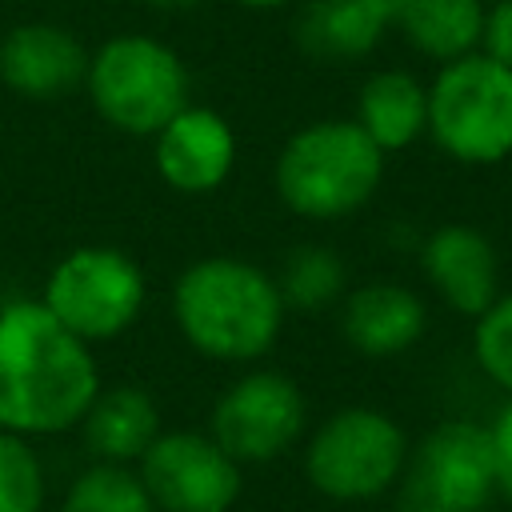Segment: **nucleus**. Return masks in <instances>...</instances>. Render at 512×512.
Listing matches in <instances>:
<instances>
[{
    "label": "nucleus",
    "instance_id": "obj_1",
    "mask_svg": "<svg viewBox=\"0 0 512 512\" xmlns=\"http://www.w3.org/2000/svg\"><path fill=\"white\" fill-rule=\"evenodd\" d=\"M100 372L92 344L68 332L40 296L0 304V428L40 440L72 432L92 396Z\"/></svg>",
    "mask_w": 512,
    "mask_h": 512
},
{
    "label": "nucleus",
    "instance_id": "obj_2",
    "mask_svg": "<svg viewBox=\"0 0 512 512\" xmlns=\"http://www.w3.org/2000/svg\"><path fill=\"white\" fill-rule=\"evenodd\" d=\"M276 276L240 256H200L172 284V320L188 348L220 364H256L284 328Z\"/></svg>",
    "mask_w": 512,
    "mask_h": 512
},
{
    "label": "nucleus",
    "instance_id": "obj_3",
    "mask_svg": "<svg viewBox=\"0 0 512 512\" xmlns=\"http://www.w3.org/2000/svg\"><path fill=\"white\" fill-rule=\"evenodd\" d=\"M384 160L388 156L352 116L312 120L296 128L276 156V196L304 220H344L376 196Z\"/></svg>",
    "mask_w": 512,
    "mask_h": 512
},
{
    "label": "nucleus",
    "instance_id": "obj_4",
    "mask_svg": "<svg viewBox=\"0 0 512 512\" xmlns=\"http://www.w3.org/2000/svg\"><path fill=\"white\" fill-rule=\"evenodd\" d=\"M84 92L104 124L124 136H156L192 96L180 52L148 32L108 36L88 52Z\"/></svg>",
    "mask_w": 512,
    "mask_h": 512
},
{
    "label": "nucleus",
    "instance_id": "obj_5",
    "mask_svg": "<svg viewBox=\"0 0 512 512\" xmlns=\"http://www.w3.org/2000/svg\"><path fill=\"white\" fill-rule=\"evenodd\" d=\"M428 136L456 164H500L512 156V68L484 52L440 64L428 84Z\"/></svg>",
    "mask_w": 512,
    "mask_h": 512
},
{
    "label": "nucleus",
    "instance_id": "obj_6",
    "mask_svg": "<svg viewBox=\"0 0 512 512\" xmlns=\"http://www.w3.org/2000/svg\"><path fill=\"white\" fill-rule=\"evenodd\" d=\"M408 448L400 420L380 408L352 404L312 428L304 444V476L336 504H368L396 488Z\"/></svg>",
    "mask_w": 512,
    "mask_h": 512
},
{
    "label": "nucleus",
    "instance_id": "obj_7",
    "mask_svg": "<svg viewBox=\"0 0 512 512\" xmlns=\"http://www.w3.org/2000/svg\"><path fill=\"white\" fill-rule=\"evenodd\" d=\"M40 300L84 344H108L140 320L148 276L112 244H80L52 264Z\"/></svg>",
    "mask_w": 512,
    "mask_h": 512
},
{
    "label": "nucleus",
    "instance_id": "obj_8",
    "mask_svg": "<svg viewBox=\"0 0 512 512\" xmlns=\"http://www.w3.org/2000/svg\"><path fill=\"white\" fill-rule=\"evenodd\" d=\"M392 492L400 512H488L500 496L488 424L456 416L428 428Z\"/></svg>",
    "mask_w": 512,
    "mask_h": 512
},
{
    "label": "nucleus",
    "instance_id": "obj_9",
    "mask_svg": "<svg viewBox=\"0 0 512 512\" xmlns=\"http://www.w3.org/2000/svg\"><path fill=\"white\" fill-rule=\"evenodd\" d=\"M308 428V400L300 384L276 368L240 372L212 404L208 432L236 464H268L300 444Z\"/></svg>",
    "mask_w": 512,
    "mask_h": 512
},
{
    "label": "nucleus",
    "instance_id": "obj_10",
    "mask_svg": "<svg viewBox=\"0 0 512 512\" xmlns=\"http://www.w3.org/2000/svg\"><path fill=\"white\" fill-rule=\"evenodd\" d=\"M156 512H232L244 492V464H236L208 428H160L136 460Z\"/></svg>",
    "mask_w": 512,
    "mask_h": 512
},
{
    "label": "nucleus",
    "instance_id": "obj_11",
    "mask_svg": "<svg viewBox=\"0 0 512 512\" xmlns=\"http://www.w3.org/2000/svg\"><path fill=\"white\" fill-rule=\"evenodd\" d=\"M240 144L232 124L208 104H184L156 136H152V164L160 180L184 196H204L228 184L236 168Z\"/></svg>",
    "mask_w": 512,
    "mask_h": 512
},
{
    "label": "nucleus",
    "instance_id": "obj_12",
    "mask_svg": "<svg viewBox=\"0 0 512 512\" xmlns=\"http://www.w3.org/2000/svg\"><path fill=\"white\" fill-rule=\"evenodd\" d=\"M420 272L456 316H480L500 296V252L476 224H440L420 244Z\"/></svg>",
    "mask_w": 512,
    "mask_h": 512
},
{
    "label": "nucleus",
    "instance_id": "obj_13",
    "mask_svg": "<svg viewBox=\"0 0 512 512\" xmlns=\"http://www.w3.org/2000/svg\"><path fill=\"white\" fill-rule=\"evenodd\" d=\"M428 332V304L396 280H372L340 300V336L352 352L384 360L416 348Z\"/></svg>",
    "mask_w": 512,
    "mask_h": 512
},
{
    "label": "nucleus",
    "instance_id": "obj_14",
    "mask_svg": "<svg viewBox=\"0 0 512 512\" xmlns=\"http://www.w3.org/2000/svg\"><path fill=\"white\" fill-rule=\"evenodd\" d=\"M88 48L60 24H16L0 40V84L28 100H56L84 84Z\"/></svg>",
    "mask_w": 512,
    "mask_h": 512
},
{
    "label": "nucleus",
    "instance_id": "obj_15",
    "mask_svg": "<svg viewBox=\"0 0 512 512\" xmlns=\"http://www.w3.org/2000/svg\"><path fill=\"white\" fill-rule=\"evenodd\" d=\"M392 28V0H304L296 16V44L328 64H352L376 52Z\"/></svg>",
    "mask_w": 512,
    "mask_h": 512
},
{
    "label": "nucleus",
    "instance_id": "obj_16",
    "mask_svg": "<svg viewBox=\"0 0 512 512\" xmlns=\"http://www.w3.org/2000/svg\"><path fill=\"white\" fill-rule=\"evenodd\" d=\"M84 432V444L96 460L108 464H132L148 452V444L160 436V408L156 400L136 384H112L100 388L76 424Z\"/></svg>",
    "mask_w": 512,
    "mask_h": 512
},
{
    "label": "nucleus",
    "instance_id": "obj_17",
    "mask_svg": "<svg viewBox=\"0 0 512 512\" xmlns=\"http://www.w3.org/2000/svg\"><path fill=\"white\" fill-rule=\"evenodd\" d=\"M352 120L384 156L404 152L428 132V84L408 68H380L360 84Z\"/></svg>",
    "mask_w": 512,
    "mask_h": 512
},
{
    "label": "nucleus",
    "instance_id": "obj_18",
    "mask_svg": "<svg viewBox=\"0 0 512 512\" xmlns=\"http://www.w3.org/2000/svg\"><path fill=\"white\" fill-rule=\"evenodd\" d=\"M392 28L420 56L448 64L480 48L484 0H392Z\"/></svg>",
    "mask_w": 512,
    "mask_h": 512
},
{
    "label": "nucleus",
    "instance_id": "obj_19",
    "mask_svg": "<svg viewBox=\"0 0 512 512\" xmlns=\"http://www.w3.org/2000/svg\"><path fill=\"white\" fill-rule=\"evenodd\" d=\"M272 276H276L284 308H296V312H324V308L340 304L344 300V280H348L344 260L324 244L292 248Z\"/></svg>",
    "mask_w": 512,
    "mask_h": 512
},
{
    "label": "nucleus",
    "instance_id": "obj_20",
    "mask_svg": "<svg viewBox=\"0 0 512 512\" xmlns=\"http://www.w3.org/2000/svg\"><path fill=\"white\" fill-rule=\"evenodd\" d=\"M56 512H156V504L132 464L96 460L72 476Z\"/></svg>",
    "mask_w": 512,
    "mask_h": 512
},
{
    "label": "nucleus",
    "instance_id": "obj_21",
    "mask_svg": "<svg viewBox=\"0 0 512 512\" xmlns=\"http://www.w3.org/2000/svg\"><path fill=\"white\" fill-rule=\"evenodd\" d=\"M48 476L28 436L0 428V512H44Z\"/></svg>",
    "mask_w": 512,
    "mask_h": 512
},
{
    "label": "nucleus",
    "instance_id": "obj_22",
    "mask_svg": "<svg viewBox=\"0 0 512 512\" xmlns=\"http://www.w3.org/2000/svg\"><path fill=\"white\" fill-rule=\"evenodd\" d=\"M472 360L476 368L512 396V292H500L472 324Z\"/></svg>",
    "mask_w": 512,
    "mask_h": 512
},
{
    "label": "nucleus",
    "instance_id": "obj_23",
    "mask_svg": "<svg viewBox=\"0 0 512 512\" xmlns=\"http://www.w3.org/2000/svg\"><path fill=\"white\" fill-rule=\"evenodd\" d=\"M476 52L512 68V0L484 4V28H480V48Z\"/></svg>",
    "mask_w": 512,
    "mask_h": 512
},
{
    "label": "nucleus",
    "instance_id": "obj_24",
    "mask_svg": "<svg viewBox=\"0 0 512 512\" xmlns=\"http://www.w3.org/2000/svg\"><path fill=\"white\" fill-rule=\"evenodd\" d=\"M488 436H492V456H496V488L512 504V396L488 424Z\"/></svg>",
    "mask_w": 512,
    "mask_h": 512
},
{
    "label": "nucleus",
    "instance_id": "obj_25",
    "mask_svg": "<svg viewBox=\"0 0 512 512\" xmlns=\"http://www.w3.org/2000/svg\"><path fill=\"white\" fill-rule=\"evenodd\" d=\"M140 4H148V8H156V12H188V8H196L200 0H140Z\"/></svg>",
    "mask_w": 512,
    "mask_h": 512
},
{
    "label": "nucleus",
    "instance_id": "obj_26",
    "mask_svg": "<svg viewBox=\"0 0 512 512\" xmlns=\"http://www.w3.org/2000/svg\"><path fill=\"white\" fill-rule=\"evenodd\" d=\"M232 4H240V8H256V12H268V8H284V4H292V0H232Z\"/></svg>",
    "mask_w": 512,
    "mask_h": 512
}]
</instances>
